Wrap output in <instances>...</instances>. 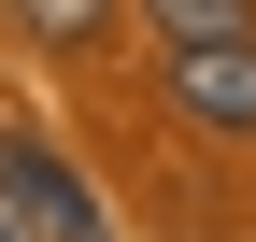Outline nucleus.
Masks as SVG:
<instances>
[{
	"mask_svg": "<svg viewBox=\"0 0 256 242\" xmlns=\"http://www.w3.org/2000/svg\"><path fill=\"white\" fill-rule=\"evenodd\" d=\"M142 28L171 57H200V43H256V0H142Z\"/></svg>",
	"mask_w": 256,
	"mask_h": 242,
	"instance_id": "nucleus-3",
	"label": "nucleus"
},
{
	"mask_svg": "<svg viewBox=\"0 0 256 242\" xmlns=\"http://www.w3.org/2000/svg\"><path fill=\"white\" fill-rule=\"evenodd\" d=\"M0 242H14V214H0Z\"/></svg>",
	"mask_w": 256,
	"mask_h": 242,
	"instance_id": "nucleus-5",
	"label": "nucleus"
},
{
	"mask_svg": "<svg viewBox=\"0 0 256 242\" xmlns=\"http://www.w3.org/2000/svg\"><path fill=\"white\" fill-rule=\"evenodd\" d=\"M171 114H185V128H214V142H256V43L171 57Z\"/></svg>",
	"mask_w": 256,
	"mask_h": 242,
	"instance_id": "nucleus-2",
	"label": "nucleus"
},
{
	"mask_svg": "<svg viewBox=\"0 0 256 242\" xmlns=\"http://www.w3.org/2000/svg\"><path fill=\"white\" fill-rule=\"evenodd\" d=\"M0 214H14V242H114V228H100V200H86L28 128H0Z\"/></svg>",
	"mask_w": 256,
	"mask_h": 242,
	"instance_id": "nucleus-1",
	"label": "nucleus"
},
{
	"mask_svg": "<svg viewBox=\"0 0 256 242\" xmlns=\"http://www.w3.org/2000/svg\"><path fill=\"white\" fill-rule=\"evenodd\" d=\"M114 14H128V0H14V28H28V43H57V57L114 43Z\"/></svg>",
	"mask_w": 256,
	"mask_h": 242,
	"instance_id": "nucleus-4",
	"label": "nucleus"
}]
</instances>
